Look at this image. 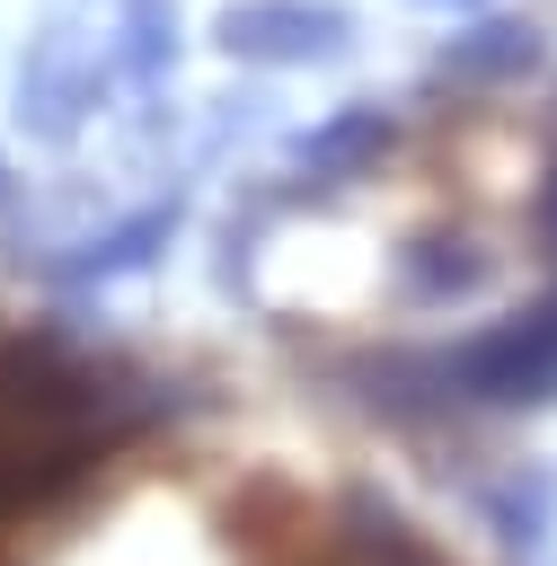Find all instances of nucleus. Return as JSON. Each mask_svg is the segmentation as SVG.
Listing matches in <instances>:
<instances>
[{
	"mask_svg": "<svg viewBox=\"0 0 557 566\" xmlns=\"http://www.w3.org/2000/svg\"><path fill=\"white\" fill-rule=\"evenodd\" d=\"M88 433H97V407L80 389V363L62 345L0 336V539L80 486L71 460H88Z\"/></svg>",
	"mask_w": 557,
	"mask_h": 566,
	"instance_id": "obj_1",
	"label": "nucleus"
}]
</instances>
